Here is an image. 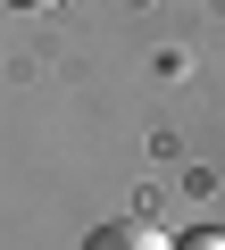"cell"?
<instances>
[{
	"label": "cell",
	"instance_id": "obj_1",
	"mask_svg": "<svg viewBox=\"0 0 225 250\" xmlns=\"http://www.w3.org/2000/svg\"><path fill=\"white\" fill-rule=\"evenodd\" d=\"M83 250H175V242H167L159 225H142V217H117V225H92Z\"/></svg>",
	"mask_w": 225,
	"mask_h": 250
},
{
	"label": "cell",
	"instance_id": "obj_3",
	"mask_svg": "<svg viewBox=\"0 0 225 250\" xmlns=\"http://www.w3.org/2000/svg\"><path fill=\"white\" fill-rule=\"evenodd\" d=\"M25 9H50V0H25Z\"/></svg>",
	"mask_w": 225,
	"mask_h": 250
},
{
	"label": "cell",
	"instance_id": "obj_2",
	"mask_svg": "<svg viewBox=\"0 0 225 250\" xmlns=\"http://www.w3.org/2000/svg\"><path fill=\"white\" fill-rule=\"evenodd\" d=\"M175 250H225V233H184Z\"/></svg>",
	"mask_w": 225,
	"mask_h": 250
}]
</instances>
